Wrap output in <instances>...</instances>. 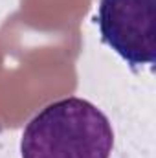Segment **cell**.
<instances>
[{"mask_svg": "<svg viewBox=\"0 0 156 158\" xmlns=\"http://www.w3.org/2000/svg\"><path fill=\"white\" fill-rule=\"evenodd\" d=\"M114 129L94 103L64 98L46 105L24 127L22 158H110Z\"/></svg>", "mask_w": 156, "mask_h": 158, "instance_id": "obj_1", "label": "cell"}, {"mask_svg": "<svg viewBox=\"0 0 156 158\" xmlns=\"http://www.w3.org/2000/svg\"><path fill=\"white\" fill-rule=\"evenodd\" d=\"M96 24L101 40L130 68L154 64L156 0H99Z\"/></svg>", "mask_w": 156, "mask_h": 158, "instance_id": "obj_2", "label": "cell"}]
</instances>
